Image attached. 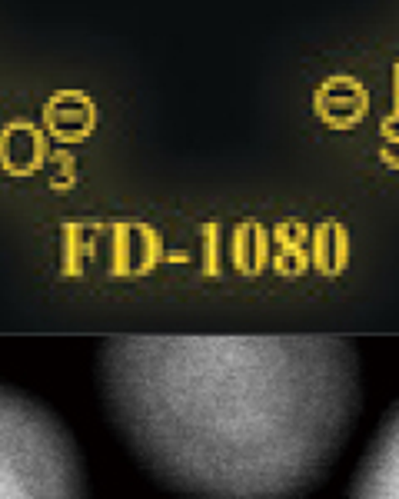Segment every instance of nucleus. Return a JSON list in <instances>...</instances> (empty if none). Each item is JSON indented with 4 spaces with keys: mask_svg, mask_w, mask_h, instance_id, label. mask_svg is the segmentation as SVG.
Returning <instances> with one entry per match:
<instances>
[{
    "mask_svg": "<svg viewBox=\"0 0 399 499\" xmlns=\"http://www.w3.org/2000/svg\"><path fill=\"white\" fill-rule=\"evenodd\" d=\"M100 389L133 456L190 499L307 496L363 403L343 337H117Z\"/></svg>",
    "mask_w": 399,
    "mask_h": 499,
    "instance_id": "nucleus-1",
    "label": "nucleus"
},
{
    "mask_svg": "<svg viewBox=\"0 0 399 499\" xmlns=\"http://www.w3.org/2000/svg\"><path fill=\"white\" fill-rule=\"evenodd\" d=\"M0 499H87L71 433L21 389L0 383Z\"/></svg>",
    "mask_w": 399,
    "mask_h": 499,
    "instance_id": "nucleus-2",
    "label": "nucleus"
},
{
    "mask_svg": "<svg viewBox=\"0 0 399 499\" xmlns=\"http://www.w3.org/2000/svg\"><path fill=\"white\" fill-rule=\"evenodd\" d=\"M349 499H399V403L369 443Z\"/></svg>",
    "mask_w": 399,
    "mask_h": 499,
    "instance_id": "nucleus-3",
    "label": "nucleus"
}]
</instances>
